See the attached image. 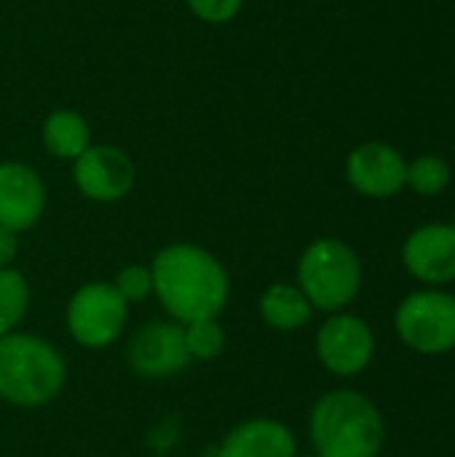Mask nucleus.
<instances>
[{"instance_id": "obj_1", "label": "nucleus", "mask_w": 455, "mask_h": 457, "mask_svg": "<svg viewBox=\"0 0 455 457\" xmlns=\"http://www.w3.org/2000/svg\"><path fill=\"white\" fill-rule=\"evenodd\" d=\"M153 295L177 324L217 319L228 303L231 281L223 262L198 244H169L150 265Z\"/></svg>"}, {"instance_id": "obj_2", "label": "nucleus", "mask_w": 455, "mask_h": 457, "mask_svg": "<svg viewBox=\"0 0 455 457\" xmlns=\"http://www.w3.org/2000/svg\"><path fill=\"white\" fill-rule=\"evenodd\" d=\"M308 434L316 457H378L386 442V423L373 399L338 388L314 404Z\"/></svg>"}, {"instance_id": "obj_3", "label": "nucleus", "mask_w": 455, "mask_h": 457, "mask_svg": "<svg viewBox=\"0 0 455 457\" xmlns=\"http://www.w3.org/2000/svg\"><path fill=\"white\" fill-rule=\"evenodd\" d=\"M67 380L62 353L24 332L0 337V399L13 407H43L54 402Z\"/></svg>"}, {"instance_id": "obj_4", "label": "nucleus", "mask_w": 455, "mask_h": 457, "mask_svg": "<svg viewBox=\"0 0 455 457\" xmlns=\"http://www.w3.org/2000/svg\"><path fill=\"white\" fill-rule=\"evenodd\" d=\"M298 289L316 311L341 313L362 289V260L341 238L311 241L298 260Z\"/></svg>"}, {"instance_id": "obj_5", "label": "nucleus", "mask_w": 455, "mask_h": 457, "mask_svg": "<svg viewBox=\"0 0 455 457\" xmlns=\"http://www.w3.org/2000/svg\"><path fill=\"white\" fill-rule=\"evenodd\" d=\"M400 340L421 356H445L455 351V295L442 289H418L408 295L397 313Z\"/></svg>"}, {"instance_id": "obj_6", "label": "nucleus", "mask_w": 455, "mask_h": 457, "mask_svg": "<svg viewBox=\"0 0 455 457\" xmlns=\"http://www.w3.org/2000/svg\"><path fill=\"white\" fill-rule=\"evenodd\" d=\"M67 329L83 348H107L129 321V303L107 281L83 284L67 305Z\"/></svg>"}, {"instance_id": "obj_7", "label": "nucleus", "mask_w": 455, "mask_h": 457, "mask_svg": "<svg viewBox=\"0 0 455 457\" xmlns=\"http://www.w3.org/2000/svg\"><path fill=\"white\" fill-rule=\"evenodd\" d=\"M375 356V335L370 324L354 313H333L316 332V359L338 378L362 375Z\"/></svg>"}, {"instance_id": "obj_8", "label": "nucleus", "mask_w": 455, "mask_h": 457, "mask_svg": "<svg viewBox=\"0 0 455 457\" xmlns=\"http://www.w3.org/2000/svg\"><path fill=\"white\" fill-rule=\"evenodd\" d=\"M72 182L78 193L94 204L123 201L137 182L134 158L115 145H91L72 161Z\"/></svg>"}, {"instance_id": "obj_9", "label": "nucleus", "mask_w": 455, "mask_h": 457, "mask_svg": "<svg viewBox=\"0 0 455 457\" xmlns=\"http://www.w3.org/2000/svg\"><path fill=\"white\" fill-rule=\"evenodd\" d=\"M346 182L365 198H394L408 187V158L389 142H362L346 158Z\"/></svg>"}, {"instance_id": "obj_10", "label": "nucleus", "mask_w": 455, "mask_h": 457, "mask_svg": "<svg viewBox=\"0 0 455 457\" xmlns=\"http://www.w3.org/2000/svg\"><path fill=\"white\" fill-rule=\"evenodd\" d=\"M129 367L147 380H164L180 375L193 359L185 345L182 324L177 321H150L139 327L126 348Z\"/></svg>"}, {"instance_id": "obj_11", "label": "nucleus", "mask_w": 455, "mask_h": 457, "mask_svg": "<svg viewBox=\"0 0 455 457\" xmlns=\"http://www.w3.org/2000/svg\"><path fill=\"white\" fill-rule=\"evenodd\" d=\"M405 270L426 284L445 287L455 281V225L453 222H426L418 225L402 244Z\"/></svg>"}, {"instance_id": "obj_12", "label": "nucleus", "mask_w": 455, "mask_h": 457, "mask_svg": "<svg viewBox=\"0 0 455 457\" xmlns=\"http://www.w3.org/2000/svg\"><path fill=\"white\" fill-rule=\"evenodd\" d=\"M46 182L32 166L21 161L0 163V228L13 233L35 228L46 212Z\"/></svg>"}, {"instance_id": "obj_13", "label": "nucleus", "mask_w": 455, "mask_h": 457, "mask_svg": "<svg viewBox=\"0 0 455 457\" xmlns=\"http://www.w3.org/2000/svg\"><path fill=\"white\" fill-rule=\"evenodd\" d=\"M217 457H298V442L284 423L255 418L228 431Z\"/></svg>"}, {"instance_id": "obj_14", "label": "nucleus", "mask_w": 455, "mask_h": 457, "mask_svg": "<svg viewBox=\"0 0 455 457\" xmlns=\"http://www.w3.org/2000/svg\"><path fill=\"white\" fill-rule=\"evenodd\" d=\"M40 142L48 155L56 161H78L94 142H91V126L88 120L70 107H56L43 118L40 126Z\"/></svg>"}, {"instance_id": "obj_15", "label": "nucleus", "mask_w": 455, "mask_h": 457, "mask_svg": "<svg viewBox=\"0 0 455 457\" xmlns=\"http://www.w3.org/2000/svg\"><path fill=\"white\" fill-rule=\"evenodd\" d=\"M260 316L276 332H298L311 321L314 305L298 284H271L260 297Z\"/></svg>"}, {"instance_id": "obj_16", "label": "nucleus", "mask_w": 455, "mask_h": 457, "mask_svg": "<svg viewBox=\"0 0 455 457\" xmlns=\"http://www.w3.org/2000/svg\"><path fill=\"white\" fill-rule=\"evenodd\" d=\"M451 179H453V169L437 153H424L408 161V187L421 198L442 195L451 187Z\"/></svg>"}, {"instance_id": "obj_17", "label": "nucleus", "mask_w": 455, "mask_h": 457, "mask_svg": "<svg viewBox=\"0 0 455 457\" xmlns=\"http://www.w3.org/2000/svg\"><path fill=\"white\" fill-rule=\"evenodd\" d=\"M29 308L27 278L13 268H0V337L16 332Z\"/></svg>"}, {"instance_id": "obj_18", "label": "nucleus", "mask_w": 455, "mask_h": 457, "mask_svg": "<svg viewBox=\"0 0 455 457\" xmlns=\"http://www.w3.org/2000/svg\"><path fill=\"white\" fill-rule=\"evenodd\" d=\"M182 332H185L188 353L196 361H212L225 351V329L220 327L217 319H201V321L185 324Z\"/></svg>"}, {"instance_id": "obj_19", "label": "nucleus", "mask_w": 455, "mask_h": 457, "mask_svg": "<svg viewBox=\"0 0 455 457\" xmlns=\"http://www.w3.org/2000/svg\"><path fill=\"white\" fill-rule=\"evenodd\" d=\"M113 287L126 303H142L153 295V273L147 265H126L113 281Z\"/></svg>"}, {"instance_id": "obj_20", "label": "nucleus", "mask_w": 455, "mask_h": 457, "mask_svg": "<svg viewBox=\"0 0 455 457\" xmlns=\"http://www.w3.org/2000/svg\"><path fill=\"white\" fill-rule=\"evenodd\" d=\"M185 5L198 21L220 27V24H231L241 13L244 0H185Z\"/></svg>"}, {"instance_id": "obj_21", "label": "nucleus", "mask_w": 455, "mask_h": 457, "mask_svg": "<svg viewBox=\"0 0 455 457\" xmlns=\"http://www.w3.org/2000/svg\"><path fill=\"white\" fill-rule=\"evenodd\" d=\"M19 233L8 230V228H0V268H11L16 254H19Z\"/></svg>"}, {"instance_id": "obj_22", "label": "nucleus", "mask_w": 455, "mask_h": 457, "mask_svg": "<svg viewBox=\"0 0 455 457\" xmlns=\"http://www.w3.org/2000/svg\"><path fill=\"white\" fill-rule=\"evenodd\" d=\"M303 457H316V455H303Z\"/></svg>"}, {"instance_id": "obj_23", "label": "nucleus", "mask_w": 455, "mask_h": 457, "mask_svg": "<svg viewBox=\"0 0 455 457\" xmlns=\"http://www.w3.org/2000/svg\"><path fill=\"white\" fill-rule=\"evenodd\" d=\"M453 225H455V222H453Z\"/></svg>"}]
</instances>
